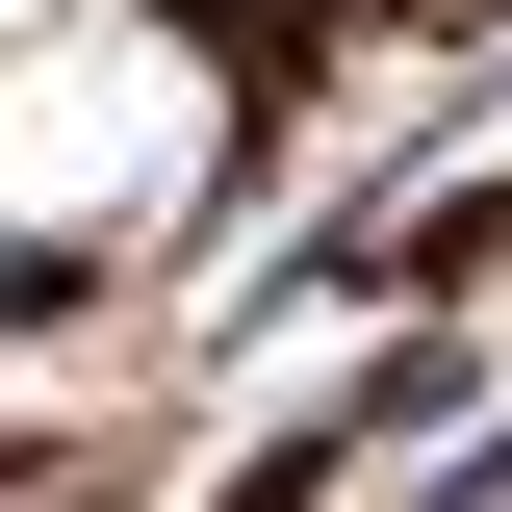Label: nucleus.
I'll use <instances>...</instances> for the list:
<instances>
[{
	"mask_svg": "<svg viewBox=\"0 0 512 512\" xmlns=\"http://www.w3.org/2000/svg\"><path fill=\"white\" fill-rule=\"evenodd\" d=\"M26 77H52V103H26V231L103 256L128 205L205 154V77H180V26H128V0H26Z\"/></svg>",
	"mask_w": 512,
	"mask_h": 512,
	"instance_id": "f257e3e1",
	"label": "nucleus"
}]
</instances>
